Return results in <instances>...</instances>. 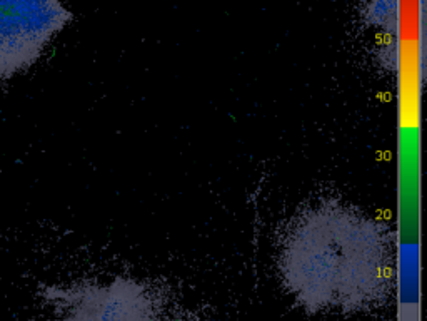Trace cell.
Returning <instances> with one entry per match:
<instances>
[{
  "instance_id": "cell-1",
  "label": "cell",
  "mask_w": 427,
  "mask_h": 321,
  "mask_svg": "<svg viewBox=\"0 0 427 321\" xmlns=\"http://www.w3.org/2000/svg\"><path fill=\"white\" fill-rule=\"evenodd\" d=\"M289 291L306 308L359 311L388 295L392 248L384 228L347 207H317L290 228L279 253Z\"/></svg>"
},
{
  "instance_id": "cell-2",
  "label": "cell",
  "mask_w": 427,
  "mask_h": 321,
  "mask_svg": "<svg viewBox=\"0 0 427 321\" xmlns=\"http://www.w3.org/2000/svg\"><path fill=\"white\" fill-rule=\"evenodd\" d=\"M70 19L62 0H0V83L37 62Z\"/></svg>"
}]
</instances>
